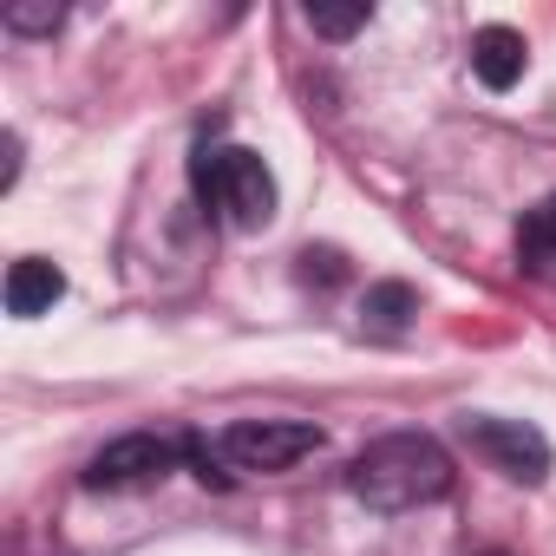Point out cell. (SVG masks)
<instances>
[{
	"mask_svg": "<svg viewBox=\"0 0 556 556\" xmlns=\"http://www.w3.org/2000/svg\"><path fill=\"white\" fill-rule=\"evenodd\" d=\"M60 21H66V8H53V0H14V8L0 14L8 34H53Z\"/></svg>",
	"mask_w": 556,
	"mask_h": 556,
	"instance_id": "obj_10",
	"label": "cell"
},
{
	"mask_svg": "<svg viewBox=\"0 0 556 556\" xmlns=\"http://www.w3.org/2000/svg\"><path fill=\"white\" fill-rule=\"evenodd\" d=\"M517 268L530 275V282L556 289V197L523 210V223H517Z\"/></svg>",
	"mask_w": 556,
	"mask_h": 556,
	"instance_id": "obj_8",
	"label": "cell"
},
{
	"mask_svg": "<svg viewBox=\"0 0 556 556\" xmlns=\"http://www.w3.org/2000/svg\"><path fill=\"white\" fill-rule=\"evenodd\" d=\"M302 21H308L321 40H348V34H361V27H367V8H321V0H315Z\"/></svg>",
	"mask_w": 556,
	"mask_h": 556,
	"instance_id": "obj_11",
	"label": "cell"
},
{
	"mask_svg": "<svg viewBox=\"0 0 556 556\" xmlns=\"http://www.w3.org/2000/svg\"><path fill=\"white\" fill-rule=\"evenodd\" d=\"M0 151H8V164H0V190H14V177H21V138H8Z\"/></svg>",
	"mask_w": 556,
	"mask_h": 556,
	"instance_id": "obj_13",
	"label": "cell"
},
{
	"mask_svg": "<svg viewBox=\"0 0 556 556\" xmlns=\"http://www.w3.org/2000/svg\"><path fill=\"white\" fill-rule=\"evenodd\" d=\"M308 452H321V426L308 419H236L216 439H190V465L203 484H236L242 471H289Z\"/></svg>",
	"mask_w": 556,
	"mask_h": 556,
	"instance_id": "obj_2",
	"label": "cell"
},
{
	"mask_svg": "<svg viewBox=\"0 0 556 556\" xmlns=\"http://www.w3.org/2000/svg\"><path fill=\"white\" fill-rule=\"evenodd\" d=\"M523 60H530V47L517 27H478L471 34V73L484 92H510L523 79Z\"/></svg>",
	"mask_w": 556,
	"mask_h": 556,
	"instance_id": "obj_6",
	"label": "cell"
},
{
	"mask_svg": "<svg viewBox=\"0 0 556 556\" xmlns=\"http://www.w3.org/2000/svg\"><path fill=\"white\" fill-rule=\"evenodd\" d=\"M184 458H190V439H170V432H125V439H112L105 452H92L86 484H92V491H138V484L170 478Z\"/></svg>",
	"mask_w": 556,
	"mask_h": 556,
	"instance_id": "obj_5",
	"label": "cell"
},
{
	"mask_svg": "<svg viewBox=\"0 0 556 556\" xmlns=\"http://www.w3.org/2000/svg\"><path fill=\"white\" fill-rule=\"evenodd\" d=\"M484 556H504V549H484Z\"/></svg>",
	"mask_w": 556,
	"mask_h": 556,
	"instance_id": "obj_14",
	"label": "cell"
},
{
	"mask_svg": "<svg viewBox=\"0 0 556 556\" xmlns=\"http://www.w3.org/2000/svg\"><path fill=\"white\" fill-rule=\"evenodd\" d=\"M413 315H419V295H413L406 282H380V289H367V302H361V321H367L374 334H400Z\"/></svg>",
	"mask_w": 556,
	"mask_h": 556,
	"instance_id": "obj_9",
	"label": "cell"
},
{
	"mask_svg": "<svg viewBox=\"0 0 556 556\" xmlns=\"http://www.w3.org/2000/svg\"><path fill=\"white\" fill-rule=\"evenodd\" d=\"M60 295H66V275H60L47 255H21V262L8 268V315H14V321L47 315Z\"/></svg>",
	"mask_w": 556,
	"mask_h": 556,
	"instance_id": "obj_7",
	"label": "cell"
},
{
	"mask_svg": "<svg viewBox=\"0 0 556 556\" xmlns=\"http://www.w3.org/2000/svg\"><path fill=\"white\" fill-rule=\"evenodd\" d=\"M458 432H465V445L491 465V471H504L510 484H543L549 478V465H556V452H549V439L530 426V419H497V413H465L458 419Z\"/></svg>",
	"mask_w": 556,
	"mask_h": 556,
	"instance_id": "obj_4",
	"label": "cell"
},
{
	"mask_svg": "<svg viewBox=\"0 0 556 556\" xmlns=\"http://www.w3.org/2000/svg\"><path fill=\"white\" fill-rule=\"evenodd\" d=\"M197 203L223 223V229H268L275 223V170L249 151V144H203L190 164Z\"/></svg>",
	"mask_w": 556,
	"mask_h": 556,
	"instance_id": "obj_3",
	"label": "cell"
},
{
	"mask_svg": "<svg viewBox=\"0 0 556 556\" xmlns=\"http://www.w3.org/2000/svg\"><path fill=\"white\" fill-rule=\"evenodd\" d=\"M452 452L432 439V432H387L374 439L354 465H348V491L380 510V517H400V510H426L439 497H452Z\"/></svg>",
	"mask_w": 556,
	"mask_h": 556,
	"instance_id": "obj_1",
	"label": "cell"
},
{
	"mask_svg": "<svg viewBox=\"0 0 556 556\" xmlns=\"http://www.w3.org/2000/svg\"><path fill=\"white\" fill-rule=\"evenodd\" d=\"M341 275H348V268H341L334 249H308V255H302V282H321V289H328V282H341Z\"/></svg>",
	"mask_w": 556,
	"mask_h": 556,
	"instance_id": "obj_12",
	"label": "cell"
}]
</instances>
